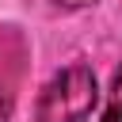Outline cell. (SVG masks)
I'll list each match as a JSON object with an SVG mask.
<instances>
[{
  "label": "cell",
  "mask_w": 122,
  "mask_h": 122,
  "mask_svg": "<svg viewBox=\"0 0 122 122\" xmlns=\"http://www.w3.org/2000/svg\"><path fill=\"white\" fill-rule=\"evenodd\" d=\"M95 103H99L95 72L84 61H72L46 80L38 107H34V118L38 122H88Z\"/></svg>",
  "instance_id": "1"
},
{
  "label": "cell",
  "mask_w": 122,
  "mask_h": 122,
  "mask_svg": "<svg viewBox=\"0 0 122 122\" xmlns=\"http://www.w3.org/2000/svg\"><path fill=\"white\" fill-rule=\"evenodd\" d=\"M103 122H122V69L114 72V84H111V99H107Z\"/></svg>",
  "instance_id": "2"
},
{
  "label": "cell",
  "mask_w": 122,
  "mask_h": 122,
  "mask_svg": "<svg viewBox=\"0 0 122 122\" xmlns=\"http://www.w3.org/2000/svg\"><path fill=\"white\" fill-rule=\"evenodd\" d=\"M0 122H11V99L4 88H0Z\"/></svg>",
  "instance_id": "3"
},
{
  "label": "cell",
  "mask_w": 122,
  "mask_h": 122,
  "mask_svg": "<svg viewBox=\"0 0 122 122\" xmlns=\"http://www.w3.org/2000/svg\"><path fill=\"white\" fill-rule=\"evenodd\" d=\"M61 8H92V4H99V0H57Z\"/></svg>",
  "instance_id": "4"
}]
</instances>
